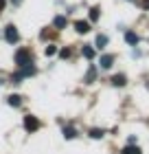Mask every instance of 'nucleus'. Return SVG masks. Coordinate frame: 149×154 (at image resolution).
Segmentation results:
<instances>
[{"instance_id": "nucleus-1", "label": "nucleus", "mask_w": 149, "mask_h": 154, "mask_svg": "<svg viewBox=\"0 0 149 154\" xmlns=\"http://www.w3.org/2000/svg\"><path fill=\"white\" fill-rule=\"evenodd\" d=\"M16 64L22 68L26 64H31V51L29 48H20V51H16Z\"/></svg>"}, {"instance_id": "nucleus-2", "label": "nucleus", "mask_w": 149, "mask_h": 154, "mask_svg": "<svg viewBox=\"0 0 149 154\" xmlns=\"http://www.w3.org/2000/svg\"><path fill=\"white\" fill-rule=\"evenodd\" d=\"M4 40L9 42V44H16V42L20 40V35H18V29H16L13 24H9V26L4 29Z\"/></svg>"}, {"instance_id": "nucleus-3", "label": "nucleus", "mask_w": 149, "mask_h": 154, "mask_svg": "<svg viewBox=\"0 0 149 154\" xmlns=\"http://www.w3.org/2000/svg\"><path fill=\"white\" fill-rule=\"evenodd\" d=\"M40 128V121H37V117H33V115H26L24 117V130L26 132H35Z\"/></svg>"}, {"instance_id": "nucleus-4", "label": "nucleus", "mask_w": 149, "mask_h": 154, "mask_svg": "<svg viewBox=\"0 0 149 154\" xmlns=\"http://www.w3.org/2000/svg\"><path fill=\"white\" fill-rule=\"evenodd\" d=\"M99 64H101V68H110L112 64H114V55H101V60H99Z\"/></svg>"}, {"instance_id": "nucleus-5", "label": "nucleus", "mask_w": 149, "mask_h": 154, "mask_svg": "<svg viewBox=\"0 0 149 154\" xmlns=\"http://www.w3.org/2000/svg\"><path fill=\"white\" fill-rule=\"evenodd\" d=\"M75 29L79 33H88L90 31V22H86V20H77L75 22Z\"/></svg>"}, {"instance_id": "nucleus-6", "label": "nucleus", "mask_w": 149, "mask_h": 154, "mask_svg": "<svg viewBox=\"0 0 149 154\" xmlns=\"http://www.w3.org/2000/svg\"><path fill=\"white\" fill-rule=\"evenodd\" d=\"M125 42H127V44H138V35L134 31H127L125 33Z\"/></svg>"}, {"instance_id": "nucleus-7", "label": "nucleus", "mask_w": 149, "mask_h": 154, "mask_svg": "<svg viewBox=\"0 0 149 154\" xmlns=\"http://www.w3.org/2000/svg\"><path fill=\"white\" fill-rule=\"evenodd\" d=\"M112 84H114V86H125V84H127V77H125V75H114V77H112Z\"/></svg>"}, {"instance_id": "nucleus-8", "label": "nucleus", "mask_w": 149, "mask_h": 154, "mask_svg": "<svg viewBox=\"0 0 149 154\" xmlns=\"http://www.w3.org/2000/svg\"><path fill=\"white\" fill-rule=\"evenodd\" d=\"M94 77H97V68H94V66H90V68H88V73H86V84H92V82H94Z\"/></svg>"}, {"instance_id": "nucleus-9", "label": "nucleus", "mask_w": 149, "mask_h": 154, "mask_svg": "<svg viewBox=\"0 0 149 154\" xmlns=\"http://www.w3.org/2000/svg\"><path fill=\"white\" fill-rule=\"evenodd\" d=\"M55 26H57V29H64V26L68 24V20H66V16H57L55 18V22H53Z\"/></svg>"}, {"instance_id": "nucleus-10", "label": "nucleus", "mask_w": 149, "mask_h": 154, "mask_svg": "<svg viewBox=\"0 0 149 154\" xmlns=\"http://www.w3.org/2000/svg\"><path fill=\"white\" fill-rule=\"evenodd\" d=\"M33 73H35V66H31V64L22 66V71H20V75H22V77H29V75H33Z\"/></svg>"}, {"instance_id": "nucleus-11", "label": "nucleus", "mask_w": 149, "mask_h": 154, "mask_svg": "<svg viewBox=\"0 0 149 154\" xmlns=\"http://www.w3.org/2000/svg\"><path fill=\"white\" fill-rule=\"evenodd\" d=\"M81 53H83V57H86V60H92V57H94V48H92V46H83Z\"/></svg>"}, {"instance_id": "nucleus-12", "label": "nucleus", "mask_w": 149, "mask_h": 154, "mask_svg": "<svg viewBox=\"0 0 149 154\" xmlns=\"http://www.w3.org/2000/svg\"><path fill=\"white\" fill-rule=\"evenodd\" d=\"M64 137H66V139H75L77 137V130L73 128V125H68V128H64Z\"/></svg>"}, {"instance_id": "nucleus-13", "label": "nucleus", "mask_w": 149, "mask_h": 154, "mask_svg": "<svg viewBox=\"0 0 149 154\" xmlns=\"http://www.w3.org/2000/svg\"><path fill=\"white\" fill-rule=\"evenodd\" d=\"M105 44H108V38H105V35H101V33H99V35H97V48H103Z\"/></svg>"}, {"instance_id": "nucleus-14", "label": "nucleus", "mask_w": 149, "mask_h": 154, "mask_svg": "<svg viewBox=\"0 0 149 154\" xmlns=\"http://www.w3.org/2000/svg\"><path fill=\"white\" fill-rule=\"evenodd\" d=\"M9 103H11V106H20V103H22V97H20V95H11Z\"/></svg>"}, {"instance_id": "nucleus-15", "label": "nucleus", "mask_w": 149, "mask_h": 154, "mask_svg": "<svg viewBox=\"0 0 149 154\" xmlns=\"http://www.w3.org/2000/svg\"><path fill=\"white\" fill-rule=\"evenodd\" d=\"M123 154H140V148L136 145V148H134V145H127V148L123 150Z\"/></svg>"}, {"instance_id": "nucleus-16", "label": "nucleus", "mask_w": 149, "mask_h": 154, "mask_svg": "<svg viewBox=\"0 0 149 154\" xmlns=\"http://www.w3.org/2000/svg\"><path fill=\"white\" fill-rule=\"evenodd\" d=\"M103 134H105V132L99 130V128H92V130H90V137H92V139H101Z\"/></svg>"}, {"instance_id": "nucleus-17", "label": "nucleus", "mask_w": 149, "mask_h": 154, "mask_svg": "<svg viewBox=\"0 0 149 154\" xmlns=\"http://www.w3.org/2000/svg\"><path fill=\"white\" fill-rule=\"evenodd\" d=\"M44 53L48 55V57H51V55H55V53H57V46H55V44H48V46L44 48Z\"/></svg>"}, {"instance_id": "nucleus-18", "label": "nucleus", "mask_w": 149, "mask_h": 154, "mask_svg": "<svg viewBox=\"0 0 149 154\" xmlns=\"http://www.w3.org/2000/svg\"><path fill=\"white\" fill-rule=\"evenodd\" d=\"M90 20H92V22L99 20V7H92V9H90Z\"/></svg>"}, {"instance_id": "nucleus-19", "label": "nucleus", "mask_w": 149, "mask_h": 154, "mask_svg": "<svg viewBox=\"0 0 149 154\" xmlns=\"http://www.w3.org/2000/svg\"><path fill=\"white\" fill-rule=\"evenodd\" d=\"M59 55H61L64 60H68V57H70V48H61V51H59Z\"/></svg>"}, {"instance_id": "nucleus-20", "label": "nucleus", "mask_w": 149, "mask_h": 154, "mask_svg": "<svg viewBox=\"0 0 149 154\" xmlns=\"http://www.w3.org/2000/svg\"><path fill=\"white\" fill-rule=\"evenodd\" d=\"M140 7H143V9H149V0H143V2H140Z\"/></svg>"}, {"instance_id": "nucleus-21", "label": "nucleus", "mask_w": 149, "mask_h": 154, "mask_svg": "<svg viewBox=\"0 0 149 154\" xmlns=\"http://www.w3.org/2000/svg\"><path fill=\"white\" fill-rule=\"evenodd\" d=\"M4 7H7V0H0V11H2Z\"/></svg>"}, {"instance_id": "nucleus-22", "label": "nucleus", "mask_w": 149, "mask_h": 154, "mask_svg": "<svg viewBox=\"0 0 149 154\" xmlns=\"http://www.w3.org/2000/svg\"><path fill=\"white\" fill-rule=\"evenodd\" d=\"M11 2H13V5H20V2H22V0H11Z\"/></svg>"}]
</instances>
